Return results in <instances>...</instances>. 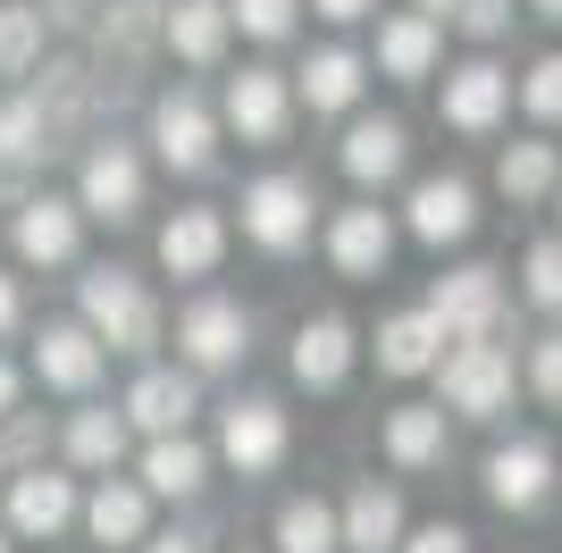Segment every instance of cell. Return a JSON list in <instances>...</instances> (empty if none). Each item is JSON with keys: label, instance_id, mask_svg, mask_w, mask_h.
I'll list each match as a JSON object with an SVG mask.
<instances>
[{"label": "cell", "instance_id": "35", "mask_svg": "<svg viewBox=\"0 0 562 553\" xmlns=\"http://www.w3.org/2000/svg\"><path fill=\"white\" fill-rule=\"evenodd\" d=\"M520 294H529V311H546V319H562V235H546V244H529V260H520Z\"/></svg>", "mask_w": 562, "mask_h": 553}, {"label": "cell", "instance_id": "2", "mask_svg": "<svg viewBox=\"0 0 562 553\" xmlns=\"http://www.w3.org/2000/svg\"><path fill=\"white\" fill-rule=\"evenodd\" d=\"M235 210H244V244H252V252H269V260L311 252V235H319V184L294 177V168H269V177H252Z\"/></svg>", "mask_w": 562, "mask_h": 553}, {"label": "cell", "instance_id": "15", "mask_svg": "<svg viewBox=\"0 0 562 553\" xmlns=\"http://www.w3.org/2000/svg\"><path fill=\"white\" fill-rule=\"evenodd\" d=\"M85 252V210L68 193H25L18 202V260L25 269H68Z\"/></svg>", "mask_w": 562, "mask_h": 553}, {"label": "cell", "instance_id": "22", "mask_svg": "<svg viewBox=\"0 0 562 553\" xmlns=\"http://www.w3.org/2000/svg\"><path fill=\"white\" fill-rule=\"evenodd\" d=\"M378 444H386L395 470H446L453 461V411L446 403H395L386 428H378Z\"/></svg>", "mask_w": 562, "mask_h": 553}, {"label": "cell", "instance_id": "17", "mask_svg": "<svg viewBox=\"0 0 562 553\" xmlns=\"http://www.w3.org/2000/svg\"><path fill=\"white\" fill-rule=\"evenodd\" d=\"M160 269L168 276H186V285H211L218 276V260H227V210H211V202H193V210H177L160 227Z\"/></svg>", "mask_w": 562, "mask_h": 553}, {"label": "cell", "instance_id": "46", "mask_svg": "<svg viewBox=\"0 0 562 553\" xmlns=\"http://www.w3.org/2000/svg\"><path fill=\"white\" fill-rule=\"evenodd\" d=\"M18 394H25V377H18V369H9V361H0V419L18 411Z\"/></svg>", "mask_w": 562, "mask_h": 553}, {"label": "cell", "instance_id": "31", "mask_svg": "<svg viewBox=\"0 0 562 553\" xmlns=\"http://www.w3.org/2000/svg\"><path fill=\"white\" fill-rule=\"evenodd\" d=\"M554 168H562L554 143L520 135V143H504V160H495V193L513 210H538V202H554Z\"/></svg>", "mask_w": 562, "mask_h": 553}, {"label": "cell", "instance_id": "36", "mask_svg": "<svg viewBox=\"0 0 562 553\" xmlns=\"http://www.w3.org/2000/svg\"><path fill=\"white\" fill-rule=\"evenodd\" d=\"M227 18H235L244 43H285L294 18H303V0H227Z\"/></svg>", "mask_w": 562, "mask_h": 553}, {"label": "cell", "instance_id": "30", "mask_svg": "<svg viewBox=\"0 0 562 553\" xmlns=\"http://www.w3.org/2000/svg\"><path fill=\"white\" fill-rule=\"evenodd\" d=\"M59 453L76 461V470H117L126 461V411L117 403H85V411H68V428H59Z\"/></svg>", "mask_w": 562, "mask_h": 553}, {"label": "cell", "instance_id": "12", "mask_svg": "<svg viewBox=\"0 0 562 553\" xmlns=\"http://www.w3.org/2000/svg\"><path fill=\"white\" fill-rule=\"evenodd\" d=\"M479 478H487V504L495 511H513V520H529V511H546L554 504V444H538V437H513V444H495L487 453V470H479Z\"/></svg>", "mask_w": 562, "mask_h": 553}, {"label": "cell", "instance_id": "13", "mask_svg": "<svg viewBox=\"0 0 562 553\" xmlns=\"http://www.w3.org/2000/svg\"><path fill=\"white\" fill-rule=\"evenodd\" d=\"M504 110H513V76L495 68L487 50L479 59H462V68H446V92H437V117H446L453 135H495L504 126Z\"/></svg>", "mask_w": 562, "mask_h": 553}, {"label": "cell", "instance_id": "26", "mask_svg": "<svg viewBox=\"0 0 562 553\" xmlns=\"http://www.w3.org/2000/svg\"><path fill=\"white\" fill-rule=\"evenodd\" d=\"M193 403H202V386H193V369H135V386H126V428H143V437H168V428H186Z\"/></svg>", "mask_w": 562, "mask_h": 553}, {"label": "cell", "instance_id": "25", "mask_svg": "<svg viewBox=\"0 0 562 553\" xmlns=\"http://www.w3.org/2000/svg\"><path fill=\"white\" fill-rule=\"evenodd\" d=\"M34 101H43V117H50V143H76L85 135V117L101 110V76H93V59H34Z\"/></svg>", "mask_w": 562, "mask_h": 553}, {"label": "cell", "instance_id": "14", "mask_svg": "<svg viewBox=\"0 0 562 553\" xmlns=\"http://www.w3.org/2000/svg\"><path fill=\"white\" fill-rule=\"evenodd\" d=\"M361 92H370V59L352 43H319L303 68H294V101H303L311 117H352Z\"/></svg>", "mask_w": 562, "mask_h": 553}, {"label": "cell", "instance_id": "23", "mask_svg": "<svg viewBox=\"0 0 562 553\" xmlns=\"http://www.w3.org/2000/svg\"><path fill=\"white\" fill-rule=\"evenodd\" d=\"M235 43V18H227V0H168V18H160V50L177 59V68H218Z\"/></svg>", "mask_w": 562, "mask_h": 553}, {"label": "cell", "instance_id": "28", "mask_svg": "<svg viewBox=\"0 0 562 553\" xmlns=\"http://www.w3.org/2000/svg\"><path fill=\"white\" fill-rule=\"evenodd\" d=\"M446 345H453V336H446V319H437L428 302H420V311L378 319V369H386V377H428Z\"/></svg>", "mask_w": 562, "mask_h": 553}, {"label": "cell", "instance_id": "4", "mask_svg": "<svg viewBox=\"0 0 562 553\" xmlns=\"http://www.w3.org/2000/svg\"><path fill=\"white\" fill-rule=\"evenodd\" d=\"M218 110L202 84H168L151 92V151H160V168H177V177H211L218 168Z\"/></svg>", "mask_w": 562, "mask_h": 553}, {"label": "cell", "instance_id": "21", "mask_svg": "<svg viewBox=\"0 0 562 553\" xmlns=\"http://www.w3.org/2000/svg\"><path fill=\"white\" fill-rule=\"evenodd\" d=\"M428 311L446 319V336H495L504 327V276L495 269H446L428 285Z\"/></svg>", "mask_w": 562, "mask_h": 553}, {"label": "cell", "instance_id": "50", "mask_svg": "<svg viewBox=\"0 0 562 553\" xmlns=\"http://www.w3.org/2000/svg\"><path fill=\"white\" fill-rule=\"evenodd\" d=\"M0 486H9V453H0Z\"/></svg>", "mask_w": 562, "mask_h": 553}, {"label": "cell", "instance_id": "41", "mask_svg": "<svg viewBox=\"0 0 562 553\" xmlns=\"http://www.w3.org/2000/svg\"><path fill=\"white\" fill-rule=\"evenodd\" d=\"M395 553H470V529L462 520H428V529H403Z\"/></svg>", "mask_w": 562, "mask_h": 553}, {"label": "cell", "instance_id": "32", "mask_svg": "<svg viewBox=\"0 0 562 553\" xmlns=\"http://www.w3.org/2000/svg\"><path fill=\"white\" fill-rule=\"evenodd\" d=\"M50 151H59V143H50L43 101H34V92H0V160L34 168V160H50Z\"/></svg>", "mask_w": 562, "mask_h": 553}, {"label": "cell", "instance_id": "39", "mask_svg": "<svg viewBox=\"0 0 562 553\" xmlns=\"http://www.w3.org/2000/svg\"><path fill=\"white\" fill-rule=\"evenodd\" d=\"M43 444H50V428H43L34 411H9V419H0V453H9V470L43 461Z\"/></svg>", "mask_w": 562, "mask_h": 553}, {"label": "cell", "instance_id": "38", "mask_svg": "<svg viewBox=\"0 0 562 553\" xmlns=\"http://www.w3.org/2000/svg\"><path fill=\"white\" fill-rule=\"evenodd\" d=\"M520 377H529L538 403H554V411H562V327H546L538 345H529V369H520Z\"/></svg>", "mask_w": 562, "mask_h": 553}, {"label": "cell", "instance_id": "1", "mask_svg": "<svg viewBox=\"0 0 562 553\" xmlns=\"http://www.w3.org/2000/svg\"><path fill=\"white\" fill-rule=\"evenodd\" d=\"M76 319L101 336V352H126V361H151V345H160V302H151V285H143L135 269H117V260L76 276Z\"/></svg>", "mask_w": 562, "mask_h": 553}, {"label": "cell", "instance_id": "51", "mask_svg": "<svg viewBox=\"0 0 562 553\" xmlns=\"http://www.w3.org/2000/svg\"><path fill=\"white\" fill-rule=\"evenodd\" d=\"M554 202H562V168H554Z\"/></svg>", "mask_w": 562, "mask_h": 553}, {"label": "cell", "instance_id": "44", "mask_svg": "<svg viewBox=\"0 0 562 553\" xmlns=\"http://www.w3.org/2000/svg\"><path fill=\"white\" fill-rule=\"evenodd\" d=\"M18 327H25V285H18V276H0V345H9Z\"/></svg>", "mask_w": 562, "mask_h": 553}, {"label": "cell", "instance_id": "45", "mask_svg": "<svg viewBox=\"0 0 562 553\" xmlns=\"http://www.w3.org/2000/svg\"><path fill=\"white\" fill-rule=\"evenodd\" d=\"M328 25H361V18H378V0H311Z\"/></svg>", "mask_w": 562, "mask_h": 553}, {"label": "cell", "instance_id": "48", "mask_svg": "<svg viewBox=\"0 0 562 553\" xmlns=\"http://www.w3.org/2000/svg\"><path fill=\"white\" fill-rule=\"evenodd\" d=\"M529 9H538V18H554V25H562V0H529Z\"/></svg>", "mask_w": 562, "mask_h": 553}, {"label": "cell", "instance_id": "11", "mask_svg": "<svg viewBox=\"0 0 562 553\" xmlns=\"http://www.w3.org/2000/svg\"><path fill=\"white\" fill-rule=\"evenodd\" d=\"M403 227H412V244H428V252H446V244H470V227H479V184L470 177H412V193H403Z\"/></svg>", "mask_w": 562, "mask_h": 553}, {"label": "cell", "instance_id": "20", "mask_svg": "<svg viewBox=\"0 0 562 553\" xmlns=\"http://www.w3.org/2000/svg\"><path fill=\"white\" fill-rule=\"evenodd\" d=\"M437 50H446V18H428V9H395V18H378L370 68L395 76V84H420V76H437Z\"/></svg>", "mask_w": 562, "mask_h": 553}, {"label": "cell", "instance_id": "19", "mask_svg": "<svg viewBox=\"0 0 562 553\" xmlns=\"http://www.w3.org/2000/svg\"><path fill=\"white\" fill-rule=\"evenodd\" d=\"M76 520H85V537H93L101 553H135L143 537H151V486H143V478H110V470H101V486L85 495Z\"/></svg>", "mask_w": 562, "mask_h": 553}, {"label": "cell", "instance_id": "34", "mask_svg": "<svg viewBox=\"0 0 562 553\" xmlns=\"http://www.w3.org/2000/svg\"><path fill=\"white\" fill-rule=\"evenodd\" d=\"M50 25H43V0H0V76H34Z\"/></svg>", "mask_w": 562, "mask_h": 553}, {"label": "cell", "instance_id": "9", "mask_svg": "<svg viewBox=\"0 0 562 553\" xmlns=\"http://www.w3.org/2000/svg\"><path fill=\"white\" fill-rule=\"evenodd\" d=\"M0 504H9V537H18V545H50L59 529H76L85 495H76V478H59V470H43V461H25V470H9Z\"/></svg>", "mask_w": 562, "mask_h": 553}, {"label": "cell", "instance_id": "43", "mask_svg": "<svg viewBox=\"0 0 562 553\" xmlns=\"http://www.w3.org/2000/svg\"><path fill=\"white\" fill-rule=\"evenodd\" d=\"M135 553H211V529H168V537H143Z\"/></svg>", "mask_w": 562, "mask_h": 553}, {"label": "cell", "instance_id": "5", "mask_svg": "<svg viewBox=\"0 0 562 553\" xmlns=\"http://www.w3.org/2000/svg\"><path fill=\"white\" fill-rule=\"evenodd\" d=\"M143 202H151V168H143V151L126 135H101L93 151H85V168H76V210L101 218V227H135Z\"/></svg>", "mask_w": 562, "mask_h": 553}, {"label": "cell", "instance_id": "3", "mask_svg": "<svg viewBox=\"0 0 562 553\" xmlns=\"http://www.w3.org/2000/svg\"><path fill=\"white\" fill-rule=\"evenodd\" d=\"M437 403L453 419H504L513 411V352L495 336H453L437 352Z\"/></svg>", "mask_w": 562, "mask_h": 553}, {"label": "cell", "instance_id": "8", "mask_svg": "<svg viewBox=\"0 0 562 553\" xmlns=\"http://www.w3.org/2000/svg\"><path fill=\"white\" fill-rule=\"evenodd\" d=\"M218 126H227L235 143H252V151L285 143V126H294V84H285L278 68H235L227 92H218Z\"/></svg>", "mask_w": 562, "mask_h": 553}, {"label": "cell", "instance_id": "49", "mask_svg": "<svg viewBox=\"0 0 562 553\" xmlns=\"http://www.w3.org/2000/svg\"><path fill=\"white\" fill-rule=\"evenodd\" d=\"M9 545H18V537H9V529H0V553H9Z\"/></svg>", "mask_w": 562, "mask_h": 553}, {"label": "cell", "instance_id": "42", "mask_svg": "<svg viewBox=\"0 0 562 553\" xmlns=\"http://www.w3.org/2000/svg\"><path fill=\"white\" fill-rule=\"evenodd\" d=\"M93 18H101V0H43V25H50V34H85Z\"/></svg>", "mask_w": 562, "mask_h": 553}, {"label": "cell", "instance_id": "16", "mask_svg": "<svg viewBox=\"0 0 562 553\" xmlns=\"http://www.w3.org/2000/svg\"><path fill=\"white\" fill-rule=\"evenodd\" d=\"M336 160H345V177L361 184V193H386V184H403V168H412V126H403V117H352L345 143H336Z\"/></svg>", "mask_w": 562, "mask_h": 553}, {"label": "cell", "instance_id": "40", "mask_svg": "<svg viewBox=\"0 0 562 553\" xmlns=\"http://www.w3.org/2000/svg\"><path fill=\"white\" fill-rule=\"evenodd\" d=\"M453 25L470 43H495V34H513V0H453Z\"/></svg>", "mask_w": 562, "mask_h": 553}, {"label": "cell", "instance_id": "29", "mask_svg": "<svg viewBox=\"0 0 562 553\" xmlns=\"http://www.w3.org/2000/svg\"><path fill=\"white\" fill-rule=\"evenodd\" d=\"M336 520H345V553H395L403 545V495H395V486H378V478L352 486Z\"/></svg>", "mask_w": 562, "mask_h": 553}, {"label": "cell", "instance_id": "6", "mask_svg": "<svg viewBox=\"0 0 562 553\" xmlns=\"http://www.w3.org/2000/svg\"><path fill=\"white\" fill-rule=\"evenodd\" d=\"M285 453H294V419H285L278 394H235L218 411V461L235 478H278Z\"/></svg>", "mask_w": 562, "mask_h": 553}, {"label": "cell", "instance_id": "24", "mask_svg": "<svg viewBox=\"0 0 562 553\" xmlns=\"http://www.w3.org/2000/svg\"><path fill=\"white\" fill-rule=\"evenodd\" d=\"M352 352H361V336H352L345 311H319V319L294 327V386L311 394H336L352 377Z\"/></svg>", "mask_w": 562, "mask_h": 553}, {"label": "cell", "instance_id": "37", "mask_svg": "<svg viewBox=\"0 0 562 553\" xmlns=\"http://www.w3.org/2000/svg\"><path fill=\"white\" fill-rule=\"evenodd\" d=\"M520 110L538 117V126H554V117H562V50L529 59V76H520Z\"/></svg>", "mask_w": 562, "mask_h": 553}, {"label": "cell", "instance_id": "47", "mask_svg": "<svg viewBox=\"0 0 562 553\" xmlns=\"http://www.w3.org/2000/svg\"><path fill=\"white\" fill-rule=\"evenodd\" d=\"M412 9H428V18H453V0H412Z\"/></svg>", "mask_w": 562, "mask_h": 553}, {"label": "cell", "instance_id": "33", "mask_svg": "<svg viewBox=\"0 0 562 553\" xmlns=\"http://www.w3.org/2000/svg\"><path fill=\"white\" fill-rule=\"evenodd\" d=\"M278 553H345V520H336V504L294 495V504L278 511Z\"/></svg>", "mask_w": 562, "mask_h": 553}, {"label": "cell", "instance_id": "18", "mask_svg": "<svg viewBox=\"0 0 562 553\" xmlns=\"http://www.w3.org/2000/svg\"><path fill=\"white\" fill-rule=\"evenodd\" d=\"M101 369H110V352H101V336L85 319H50L43 336H34V377H43L50 394H93Z\"/></svg>", "mask_w": 562, "mask_h": 553}, {"label": "cell", "instance_id": "27", "mask_svg": "<svg viewBox=\"0 0 562 553\" xmlns=\"http://www.w3.org/2000/svg\"><path fill=\"white\" fill-rule=\"evenodd\" d=\"M143 486H151L160 504H202V486H211V444H193L186 428L151 437L143 444Z\"/></svg>", "mask_w": 562, "mask_h": 553}, {"label": "cell", "instance_id": "10", "mask_svg": "<svg viewBox=\"0 0 562 553\" xmlns=\"http://www.w3.org/2000/svg\"><path fill=\"white\" fill-rule=\"evenodd\" d=\"M319 244H328V269L352 276V285H370V276H386V260H395V218L361 193V202L328 210V227H319Z\"/></svg>", "mask_w": 562, "mask_h": 553}, {"label": "cell", "instance_id": "7", "mask_svg": "<svg viewBox=\"0 0 562 553\" xmlns=\"http://www.w3.org/2000/svg\"><path fill=\"white\" fill-rule=\"evenodd\" d=\"M177 352H186L193 377H211V369H235L244 352H252V311L227 294H193L186 311H177Z\"/></svg>", "mask_w": 562, "mask_h": 553}]
</instances>
